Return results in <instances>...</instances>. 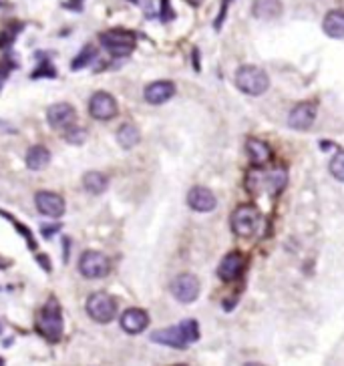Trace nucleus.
Returning <instances> with one entry per match:
<instances>
[{
    "mask_svg": "<svg viewBox=\"0 0 344 366\" xmlns=\"http://www.w3.org/2000/svg\"><path fill=\"white\" fill-rule=\"evenodd\" d=\"M314 119H316V105L314 103H300L290 111L288 125H290V129L306 131V129L312 127Z\"/></svg>",
    "mask_w": 344,
    "mask_h": 366,
    "instance_id": "obj_14",
    "label": "nucleus"
},
{
    "mask_svg": "<svg viewBox=\"0 0 344 366\" xmlns=\"http://www.w3.org/2000/svg\"><path fill=\"white\" fill-rule=\"evenodd\" d=\"M83 187L91 195H101L109 187V178L105 173H101V171H87L83 175Z\"/></svg>",
    "mask_w": 344,
    "mask_h": 366,
    "instance_id": "obj_20",
    "label": "nucleus"
},
{
    "mask_svg": "<svg viewBox=\"0 0 344 366\" xmlns=\"http://www.w3.org/2000/svg\"><path fill=\"white\" fill-rule=\"evenodd\" d=\"M89 113L97 121H111L119 113L115 97L107 91L93 93V97L89 99Z\"/></svg>",
    "mask_w": 344,
    "mask_h": 366,
    "instance_id": "obj_9",
    "label": "nucleus"
},
{
    "mask_svg": "<svg viewBox=\"0 0 344 366\" xmlns=\"http://www.w3.org/2000/svg\"><path fill=\"white\" fill-rule=\"evenodd\" d=\"M282 12L280 0H256L254 2V16L262 21H272Z\"/></svg>",
    "mask_w": 344,
    "mask_h": 366,
    "instance_id": "obj_23",
    "label": "nucleus"
},
{
    "mask_svg": "<svg viewBox=\"0 0 344 366\" xmlns=\"http://www.w3.org/2000/svg\"><path fill=\"white\" fill-rule=\"evenodd\" d=\"M139 141H141V131L137 129V125L123 123V125L117 129V143H119L123 149H133Z\"/></svg>",
    "mask_w": 344,
    "mask_h": 366,
    "instance_id": "obj_22",
    "label": "nucleus"
},
{
    "mask_svg": "<svg viewBox=\"0 0 344 366\" xmlns=\"http://www.w3.org/2000/svg\"><path fill=\"white\" fill-rule=\"evenodd\" d=\"M2 365H4V361H2V358H0V366H2Z\"/></svg>",
    "mask_w": 344,
    "mask_h": 366,
    "instance_id": "obj_31",
    "label": "nucleus"
},
{
    "mask_svg": "<svg viewBox=\"0 0 344 366\" xmlns=\"http://www.w3.org/2000/svg\"><path fill=\"white\" fill-rule=\"evenodd\" d=\"M85 310L91 320L99 322V324H109L117 316V302L113 296H109L105 292H95L87 298Z\"/></svg>",
    "mask_w": 344,
    "mask_h": 366,
    "instance_id": "obj_5",
    "label": "nucleus"
},
{
    "mask_svg": "<svg viewBox=\"0 0 344 366\" xmlns=\"http://www.w3.org/2000/svg\"><path fill=\"white\" fill-rule=\"evenodd\" d=\"M244 266H246V260L240 252H232L228 254L218 268V276L223 282H234L236 278H240V274L244 272Z\"/></svg>",
    "mask_w": 344,
    "mask_h": 366,
    "instance_id": "obj_16",
    "label": "nucleus"
},
{
    "mask_svg": "<svg viewBox=\"0 0 344 366\" xmlns=\"http://www.w3.org/2000/svg\"><path fill=\"white\" fill-rule=\"evenodd\" d=\"M79 272L87 280H99L105 278L111 272V262L103 252H95V249H87L83 252L81 260H79Z\"/></svg>",
    "mask_w": 344,
    "mask_h": 366,
    "instance_id": "obj_6",
    "label": "nucleus"
},
{
    "mask_svg": "<svg viewBox=\"0 0 344 366\" xmlns=\"http://www.w3.org/2000/svg\"><path fill=\"white\" fill-rule=\"evenodd\" d=\"M47 121H49V125L53 129L64 131L71 125H75V121H77V111L69 103H55V105H51L47 109Z\"/></svg>",
    "mask_w": 344,
    "mask_h": 366,
    "instance_id": "obj_11",
    "label": "nucleus"
},
{
    "mask_svg": "<svg viewBox=\"0 0 344 366\" xmlns=\"http://www.w3.org/2000/svg\"><path fill=\"white\" fill-rule=\"evenodd\" d=\"M199 290H201V284L193 274H180L171 282V294L182 304L195 302L199 296Z\"/></svg>",
    "mask_w": 344,
    "mask_h": 366,
    "instance_id": "obj_10",
    "label": "nucleus"
},
{
    "mask_svg": "<svg viewBox=\"0 0 344 366\" xmlns=\"http://www.w3.org/2000/svg\"><path fill=\"white\" fill-rule=\"evenodd\" d=\"M34 206L40 214L49 217H61L66 210L64 199L55 191H38L34 195Z\"/></svg>",
    "mask_w": 344,
    "mask_h": 366,
    "instance_id": "obj_12",
    "label": "nucleus"
},
{
    "mask_svg": "<svg viewBox=\"0 0 344 366\" xmlns=\"http://www.w3.org/2000/svg\"><path fill=\"white\" fill-rule=\"evenodd\" d=\"M161 19H163V21L173 19V12H171V8H169V0H163V12H161Z\"/></svg>",
    "mask_w": 344,
    "mask_h": 366,
    "instance_id": "obj_28",
    "label": "nucleus"
},
{
    "mask_svg": "<svg viewBox=\"0 0 344 366\" xmlns=\"http://www.w3.org/2000/svg\"><path fill=\"white\" fill-rule=\"evenodd\" d=\"M260 225V212L254 206H238L236 212L232 214V230L240 236V238H250L251 234L258 230Z\"/></svg>",
    "mask_w": 344,
    "mask_h": 366,
    "instance_id": "obj_7",
    "label": "nucleus"
},
{
    "mask_svg": "<svg viewBox=\"0 0 344 366\" xmlns=\"http://www.w3.org/2000/svg\"><path fill=\"white\" fill-rule=\"evenodd\" d=\"M151 340L163 346H171V348H188L191 342L199 340V326L195 320H184L180 326H169L163 330H157L151 334Z\"/></svg>",
    "mask_w": 344,
    "mask_h": 366,
    "instance_id": "obj_1",
    "label": "nucleus"
},
{
    "mask_svg": "<svg viewBox=\"0 0 344 366\" xmlns=\"http://www.w3.org/2000/svg\"><path fill=\"white\" fill-rule=\"evenodd\" d=\"M63 137L64 141L71 143V145H83L87 141V129L79 127V125H71L69 129L63 131Z\"/></svg>",
    "mask_w": 344,
    "mask_h": 366,
    "instance_id": "obj_24",
    "label": "nucleus"
},
{
    "mask_svg": "<svg viewBox=\"0 0 344 366\" xmlns=\"http://www.w3.org/2000/svg\"><path fill=\"white\" fill-rule=\"evenodd\" d=\"M36 326H38V332L49 342H59L63 338V310L55 296H51L45 308L40 310Z\"/></svg>",
    "mask_w": 344,
    "mask_h": 366,
    "instance_id": "obj_3",
    "label": "nucleus"
},
{
    "mask_svg": "<svg viewBox=\"0 0 344 366\" xmlns=\"http://www.w3.org/2000/svg\"><path fill=\"white\" fill-rule=\"evenodd\" d=\"M246 151L254 165H266L272 159V147L266 141H260L256 137H250L246 143Z\"/></svg>",
    "mask_w": 344,
    "mask_h": 366,
    "instance_id": "obj_18",
    "label": "nucleus"
},
{
    "mask_svg": "<svg viewBox=\"0 0 344 366\" xmlns=\"http://www.w3.org/2000/svg\"><path fill=\"white\" fill-rule=\"evenodd\" d=\"M133 4H137V6H141L149 16H151V12H153V0H131Z\"/></svg>",
    "mask_w": 344,
    "mask_h": 366,
    "instance_id": "obj_27",
    "label": "nucleus"
},
{
    "mask_svg": "<svg viewBox=\"0 0 344 366\" xmlns=\"http://www.w3.org/2000/svg\"><path fill=\"white\" fill-rule=\"evenodd\" d=\"M188 206L193 212H199V214H206V212H212L216 210L218 206V199L216 195L208 189V187H201V185H195L191 187L188 193Z\"/></svg>",
    "mask_w": 344,
    "mask_h": 366,
    "instance_id": "obj_13",
    "label": "nucleus"
},
{
    "mask_svg": "<svg viewBox=\"0 0 344 366\" xmlns=\"http://www.w3.org/2000/svg\"><path fill=\"white\" fill-rule=\"evenodd\" d=\"M103 47L113 55V57H127L135 51V36L127 31H109L101 34Z\"/></svg>",
    "mask_w": 344,
    "mask_h": 366,
    "instance_id": "obj_8",
    "label": "nucleus"
},
{
    "mask_svg": "<svg viewBox=\"0 0 344 366\" xmlns=\"http://www.w3.org/2000/svg\"><path fill=\"white\" fill-rule=\"evenodd\" d=\"M51 163V151L45 145H34L27 153V167L31 171H42Z\"/></svg>",
    "mask_w": 344,
    "mask_h": 366,
    "instance_id": "obj_21",
    "label": "nucleus"
},
{
    "mask_svg": "<svg viewBox=\"0 0 344 366\" xmlns=\"http://www.w3.org/2000/svg\"><path fill=\"white\" fill-rule=\"evenodd\" d=\"M149 326V314L141 308H129L121 314V328L127 334H141Z\"/></svg>",
    "mask_w": 344,
    "mask_h": 366,
    "instance_id": "obj_15",
    "label": "nucleus"
},
{
    "mask_svg": "<svg viewBox=\"0 0 344 366\" xmlns=\"http://www.w3.org/2000/svg\"><path fill=\"white\" fill-rule=\"evenodd\" d=\"M2 4H6V0H0V6H2Z\"/></svg>",
    "mask_w": 344,
    "mask_h": 366,
    "instance_id": "obj_30",
    "label": "nucleus"
},
{
    "mask_svg": "<svg viewBox=\"0 0 344 366\" xmlns=\"http://www.w3.org/2000/svg\"><path fill=\"white\" fill-rule=\"evenodd\" d=\"M38 260L42 262V264H40L42 268H47V270H51V266H49V258H45V256H38Z\"/></svg>",
    "mask_w": 344,
    "mask_h": 366,
    "instance_id": "obj_29",
    "label": "nucleus"
},
{
    "mask_svg": "<svg viewBox=\"0 0 344 366\" xmlns=\"http://www.w3.org/2000/svg\"><path fill=\"white\" fill-rule=\"evenodd\" d=\"M173 95H175V85L171 81H156V83L147 85L145 93H143V97L149 105H163Z\"/></svg>",
    "mask_w": 344,
    "mask_h": 366,
    "instance_id": "obj_17",
    "label": "nucleus"
},
{
    "mask_svg": "<svg viewBox=\"0 0 344 366\" xmlns=\"http://www.w3.org/2000/svg\"><path fill=\"white\" fill-rule=\"evenodd\" d=\"M236 87L246 95L260 97L270 89V77L260 66L246 64V66H240L236 73Z\"/></svg>",
    "mask_w": 344,
    "mask_h": 366,
    "instance_id": "obj_4",
    "label": "nucleus"
},
{
    "mask_svg": "<svg viewBox=\"0 0 344 366\" xmlns=\"http://www.w3.org/2000/svg\"><path fill=\"white\" fill-rule=\"evenodd\" d=\"M322 29L330 38H344V10H330L324 16Z\"/></svg>",
    "mask_w": 344,
    "mask_h": 366,
    "instance_id": "obj_19",
    "label": "nucleus"
},
{
    "mask_svg": "<svg viewBox=\"0 0 344 366\" xmlns=\"http://www.w3.org/2000/svg\"><path fill=\"white\" fill-rule=\"evenodd\" d=\"M95 57H97V49L95 47H91V45H87L83 51H81V55L73 61V71H79V69H83V66H87L89 62L93 61Z\"/></svg>",
    "mask_w": 344,
    "mask_h": 366,
    "instance_id": "obj_25",
    "label": "nucleus"
},
{
    "mask_svg": "<svg viewBox=\"0 0 344 366\" xmlns=\"http://www.w3.org/2000/svg\"><path fill=\"white\" fill-rule=\"evenodd\" d=\"M288 183V173L286 169H272V171H262V169H254L248 173L246 187L251 193H268V195H278L282 189Z\"/></svg>",
    "mask_w": 344,
    "mask_h": 366,
    "instance_id": "obj_2",
    "label": "nucleus"
},
{
    "mask_svg": "<svg viewBox=\"0 0 344 366\" xmlns=\"http://www.w3.org/2000/svg\"><path fill=\"white\" fill-rule=\"evenodd\" d=\"M328 167H330L332 178L344 183V149H341V151L332 157V161H330V165H328Z\"/></svg>",
    "mask_w": 344,
    "mask_h": 366,
    "instance_id": "obj_26",
    "label": "nucleus"
}]
</instances>
